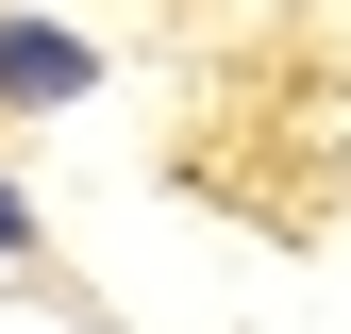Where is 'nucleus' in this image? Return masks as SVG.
Wrapping results in <instances>:
<instances>
[{
	"instance_id": "f257e3e1",
	"label": "nucleus",
	"mask_w": 351,
	"mask_h": 334,
	"mask_svg": "<svg viewBox=\"0 0 351 334\" xmlns=\"http://www.w3.org/2000/svg\"><path fill=\"white\" fill-rule=\"evenodd\" d=\"M0 101H84V34H51V17H0Z\"/></svg>"
},
{
	"instance_id": "f03ea898",
	"label": "nucleus",
	"mask_w": 351,
	"mask_h": 334,
	"mask_svg": "<svg viewBox=\"0 0 351 334\" xmlns=\"http://www.w3.org/2000/svg\"><path fill=\"white\" fill-rule=\"evenodd\" d=\"M17 234H34V218H17V184H0V250H17Z\"/></svg>"
}]
</instances>
